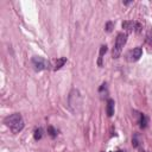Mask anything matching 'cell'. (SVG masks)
<instances>
[{
	"instance_id": "obj_7",
	"label": "cell",
	"mask_w": 152,
	"mask_h": 152,
	"mask_svg": "<svg viewBox=\"0 0 152 152\" xmlns=\"http://www.w3.org/2000/svg\"><path fill=\"white\" fill-rule=\"evenodd\" d=\"M114 109H115V103H114V100L108 99V101H107V106H106V112H107V115H108V116H113V114H114Z\"/></svg>"
},
{
	"instance_id": "obj_6",
	"label": "cell",
	"mask_w": 152,
	"mask_h": 152,
	"mask_svg": "<svg viewBox=\"0 0 152 152\" xmlns=\"http://www.w3.org/2000/svg\"><path fill=\"white\" fill-rule=\"evenodd\" d=\"M141 55H142V49L141 48H134L133 50H131L127 55H126V57H127V59L129 61V62H135V61H138L140 57H141Z\"/></svg>"
},
{
	"instance_id": "obj_11",
	"label": "cell",
	"mask_w": 152,
	"mask_h": 152,
	"mask_svg": "<svg viewBox=\"0 0 152 152\" xmlns=\"http://www.w3.org/2000/svg\"><path fill=\"white\" fill-rule=\"evenodd\" d=\"M139 126L141 128H146V126H147V118L142 113H140V115H139Z\"/></svg>"
},
{
	"instance_id": "obj_13",
	"label": "cell",
	"mask_w": 152,
	"mask_h": 152,
	"mask_svg": "<svg viewBox=\"0 0 152 152\" xmlns=\"http://www.w3.org/2000/svg\"><path fill=\"white\" fill-rule=\"evenodd\" d=\"M48 133H49V135L52 137V138H55V137L57 135V131H56L52 126H48Z\"/></svg>"
},
{
	"instance_id": "obj_16",
	"label": "cell",
	"mask_w": 152,
	"mask_h": 152,
	"mask_svg": "<svg viewBox=\"0 0 152 152\" xmlns=\"http://www.w3.org/2000/svg\"><path fill=\"white\" fill-rule=\"evenodd\" d=\"M116 152H124V151H116Z\"/></svg>"
},
{
	"instance_id": "obj_3",
	"label": "cell",
	"mask_w": 152,
	"mask_h": 152,
	"mask_svg": "<svg viewBox=\"0 0 152 152\" xmlns=\"http://www.w3.org/2000/svg\"><path fill=\"white\" fill-rule=\"evenodd\" d=\"M31 63H32V66H33V69H34L36 71L45 70V69H48V66H49L48 61H46L45 58L40 57V56H34V57H32Z\"/></svg>"
},
{
	"instance_id": "obj_5",
	"label": "cell",
	"mask_w": 152,
	"mask_h": 152,
	"mask_svg": "<svg viewBox=\"0 0 152 152\" xmlns=\"http://www.w3.org/2000/svg\"><path fill=\"white\" fill-rule=\"evenodd\" d=\"M122 27H124L126 31H128V32H133V31L139 32L140 28H141L140 24L137 23V21H133V20H126V21H124V23H122Z\"/></svg>"
},
{
	"instance_id": "obj_10",
	"label": "cell",
	"mask_w": 152,
	"mask_h": 152,
	"mask_svg": "<svg viewBox=\"0 0 152 152\" xmlns=\"http://www.w3.org/2000/svg\"><path fill=\"white\" fill-rule=\"evenodd\" d=\"M107 51V46L106 45H101L100 48V53H99V61H97V64L99 66H102V59H103V56Z\"/></svg>"
},
{
	"instance_id": "obj_8",
	"label": "cell",
	"mask_w": 152,
	"mask_h": 152,
	"mask_svg": "<svg viewBox=\"0 0 152 152\" xmlns=\"http://www.w3.org/2000/svg\"><path fill=\"white\" fill-rule=\"evenodd\" d=\"M132 145L135 147V148H139L140 151H141V145H142V139H141V137L138 134V133H135L134 135H133V139H132Z\"/></svg>"
},
{
	"instance_id": "obj_12",
	"label": "cell",
	"mask_w": 152,
	"mask_h": 152,
	"mask_svg": "<svg viewBox=\"0 0 152 152\" xmlns=\"http://www.w3.org/2000/svg\"><path fill=\"white\" fill-rule=\"evenodd\" d=\"M42 135H43V131H42V128H40V127H39V128H36V129H34V133H33L34 139H36V140H39V139L42 138Z\"/></svg>"
},
{
	"instance_id": "obj_15",
	"label": "cell",
	"mask_w": 152,
	"mask_h": 152,
	"mask_svg": "<svg viewBox=\"0 0 152 152\" xmlns=\"http://www.w3.org/2000/svg\"><path fill=\"white\" fill-rule=\"evenodd\" d=\"M146 42L150 44V45H152V37H147V39H146Z\"/></svg>"
},
{
	"instance_id": "obj_4",
	"label": "cell",
	"mask_w": 152,
	"mask_h": 152,
	"mask_svg": "<svg viewBox=\"0 0 152 152\" xmlns=\"http://www.w3.org/2000/svg\"><path fill=\"white\" fill-rule=\"evenodd\" d=\"M69 104L75 110H76V107L81 106V96H80V93H78L77 89H72L71 90L70 96H69Z\"/></svg>"
},
{
	"instance_id": "obj_14",
	"label": "cell",
	"mask_w": 152,
	"mask_h": 152,
	"mask_svg": "<svg viewBox=\"0 0 152 152\" xmlns=\"http://www.w3.org/2000/svg\"><path fill=\"white\" fill-rule=\"evenodd\" d=\"M112 28H113V23H112V21H108V23L106 24V31L110 32V31H112Z\"/></svg>"
},
{
	"instance_id": "obj_1",
	"label": "cell",
	"mask_w": 152,
	"mask_h": 152,
	"mask_svg": "<svg viewBox=\"0 0 152 152\" xmlns=\"http://www.w3.org/2000/svg\"><path fill=\"white\" fill-rule=\"evenodd\" d=\"M4 124L13 133H19L24 128V120H23L21 114H19V113H14V114H11V115L6 116L5 120H4Z\"/></svg>"
},
{
	"instance_id": "obj_2",
	"label": "cell",
	"mask_w": 152,
	"mask_h": 152,
	"mask_svg": "<svg viewBox=\"0 0 152 152\" xmlns=\"http://www.w3.org/2000/svg\"><path fill=\"white\" fill-rule=\"evenodd\" d=\"M127 42V33H119L116 36V39H115V44H114V48H113V51H112V56L113 58H119V56L121 55V51L125 46Z\"/></svg>"
},
{
	"instance_id": "obj_9",
	"label": "cell",
	"mask_w": 152,
	"mask_h": 152,
	"mask_svg": "<svg viewBox=\"0 0 152 152\" xmlns=\"http://www.w3.org/2000/svg\"><path fill=\"white\" fill-rule=\"evenodd\" d=\"M65 63H66V57L57 58V59H56V63H55V68H53V70H59Z\"/></svg>"
}]
</instances>
